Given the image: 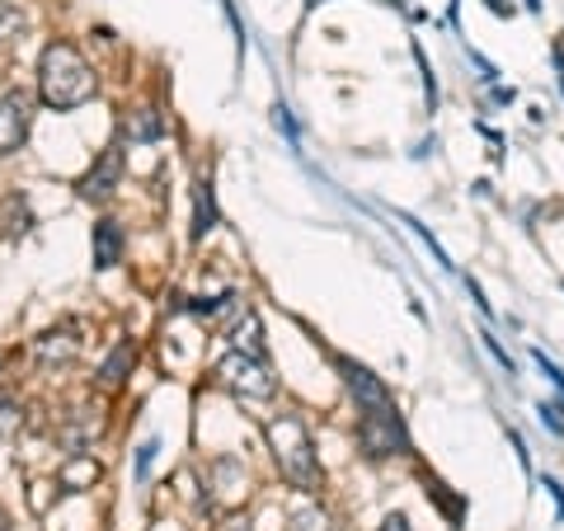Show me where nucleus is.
I'll return each instance as SVG.
<instances>
[{
	"mask_svg": "<svg viewBox=\"0 0 564 531\" xmlns=\"http://www.w3.org/2000/svg\"><path fill=\"white\" fill-rule=\"evenodd\" d=\"M155 451H161V442H155V437H151V442H141V447H137V480H146V475H151Z\"/></svg>",
	"mask_w": 564,
	"mask_h": 531,
	"instance_id": "obj_22",
	"label": "nucleus"
},
{
	"mask_svg": "<svg viewBox=\"0 0 564 531\" xmlns=\"http://www.w3.org/2000/svg\"><path fill=\"white\" fill-rule=\"evenodd\" d=\"M357 447H363L367 461L410 457V451H414V437H410V428H404V414H400L396 400L357 410Z\"/></svg>",
	"mask_w": 564,
	"mask_h": 531,
	"instance_id": "obj_3",
	"label": "nucleus"
},
{
	"mask_svg": "<svg viewBox=\"0 0 564 531\" xmlns=\"http://www.w3.org/2000/svg\"><path fill=\"white\" fill-rule=\"evenodd\" d=\"M531 363H537V367H541V377H545V381H551V386L560 390V400H564V371H560V367H555V363H551V357H545L541 349H537V353H531Z\"/></svg>",
	"mask_w": 564,
	"mask_h": 531,
	"instance_id": "obj_21",
	"label": "nucleus"
},
{
	"mask_svg": "<svg viewBox=\"0 0 564 531\" xmlns=\"http://www.w3.org/2000/svg\"><path fill=\"white\" fill-rule=\"evenodd\" d=\"M226 5V20H231V28H235V48L245 52V24H240V14H235V0H222Z\"/></svg>",
	"mask_w": 564,
	"mask_h": 531,
	"instance_id": "obj_26",
	"label": "nucleus"
},
{
	"mask_svg": "<svg viewBox=\"0 0 564 531\" xmlns=\"http://www.w3.org/2000/svg\"><path fill=\"white\" fill-rule=\"evenodd\" d=\"M0 531H10V522H5V512H0Z\"/></svg>",
	"mask_w": 564,
	"mask_h": 531,
	"instance_id": "obj_36",
	"label": "nucleus"
},
{
	"mask_svg": "<svg viewBox=\"0 0 564 531\" xmlns=\"http://www.w3.org/2000/svg\"><path fill=\"white\" fill-rule=\"evenodd\" d=\"M537 414H541V424L551 433H564V400H541Z\"/></svg>",
	"mask_w": 564,
	"mask_h": 531,
	"instance_id": "obj_19",
	"label": "nucleus"
},
{
	"mask_svg": "<svg viewBox=\"0 0 564 531\" xmlns=\"http://www.w3.org/2000/svg\"><path fill=\"white\" fill-rule=\"evenodd\" d=\"M263 437H269V451H273L282 480H287L292 489H302V494H316L325 484V471H320L316 442H310V428L302 424V418H296V414H278V418H269Z\"/></svg>",
	"mask_w": 564,
	"mask_h": 531,
	"instance_id": "obj_2",
	"label": "nucleus"
},
{
	"mask_svg": "<svg viewBox=\"0 0 564 531\" xmlns=\"http://www.w3.org/2000/svg\"><path fill=\"white\" fill-rule=\"evenodd\" d=\"M273 122H278V132H287V142L296 146V122H292V108L287 104H273Z\"/></svg>",
	"mask_w": 564,
	"mask_h": 531,
	"instance_id": "obj_25",
	"label": "nucleus"
},
{
	"mask_svg": "<svg viewBox=\"0 0 564 531\" xmlns=\"http://www.w3.org/2000/svg\"><path fill=\"white\" fill-rule=\"evenodd\" d=\"M466 292H470V302H475V306L484 310V316H490V302H484V292H480V283H475V278H466Z\"/></svg>",
	"mask_w": 564,
	"mask_h": 531,
	"instance_id": "obj_28",
	"label": "nucleus"
},
{
	"mask_svg": "<svg viewBox=\"0 0 564 531\" xmlns=\"http://www.w3.org/2000/svg\"><path fill=\"white\" fill-rule=\"evenodd\" d=\"M423 494H428V504H437V508L447 512V522H451V527H461V522H466V498H461V494H451L437 475H423Z\"/></svg>",
	"mask_w": 564,
	"mask_h": 531,
	"instance_id": "obj_14",
	"label": "nucleus"
},
{
	"mask_svg": "<svg viewBox=\"0 0 564 531\" xmlns=\"http://www.w3.org/2000/svg\"><path fill=\"white\" fill-rule=\"evenodd\" d=\"M490 99H494V104H513L517 95H513V90H504V85H494V90H490Z\"/></svg>",
	"mask_w": 564,
	"mask_h": 531,
	"instance_id": "obj_31",
	"label": "nucleus"
},
{
	"mask_svg": "<svg viewBox=\"0 0 564 531\" xmlns=\"http://www.w3.org/2000/svg\"><path fill=\"white\" fill-rule=\"evenodd\" d=\"M231 343H235V349H240V353H255V357H263V324H259L255 310H245V316L235 320Z\"/></svg>",
	"mask_w": 564,
	"mask_h": 531,
	"instance_id": "obj_15",
	"label": "nucleus"
},
{
	"mask_svg": "<svg viewBox=\"0 0 564 531\" xmlns=\"http://www.w3.org/2000/svg\"><path fill=\"white\" fill-rule=\"evenodd\" d=\"M20 428H24V404L10 390H0V437H14Z\"/></svg>",
	"mask_w": 564,
	"mask_h": 531,
	"instance_id": "obj_17",
	"label": "nucleus"
},
{
	"mask_svg": "<svg viewBox=\"0 0 564 531\" xmlns=\"http://www.w3.org/2000/svg\"><path fill=\"white\" fill-rule=\"evenodd\" d=\"M99 461L90 457V451H71L67 461H61V471H57V484L67 494H81V489H94V484H99Z\"/></svg>",
	"mask_w": 564,
	"mask_h": 531,
	"instance_id": "obj_12",
	"label": "nucleus"
},
{
	"mask_svg": "<svg viewBox=\"0 0 564 531\" xmlns=\"http://www.w3.org/2000/svg\"><path fill=\"white\" fill-rule=\"evenodd\" d=\"M320 5H329V0H306V10H320Z\"/></svg>",
	"mask_w": 564,
	"mask_h": 531,
	"instance_id": "obj_34",
	"label": "nucleus"
},
{
	"mask_svg": "<svg viewBox=\"0 0 564 531\" xmlns=\"http://www.w3.org/2000/svg\"><path fill=\"white\" fill-rule=\"evenodd\" d=\"M34 357L43 367H71L75 357H81V339H75L71 324H57V330L34 339Z\"/></svg>",
	"mask_w": 564,
	"mask_h": 531,
	"instance_id": "obj_9",
	"label": "nucleus"
},
{
	"mask_svg": "<svg viewBox=\"0 0 564 531\" xmlns=\"http://www.w3.org/2000/svg\"><path fill=\"white\" fill-rule=\"evenodd\" d=\"M28 226H34V216H28V198L14 193V198H10V226H5V231H10V236H24Z\"/></svg>",
	"mask_w": 564,
	"mask_h": 531,
	"instance_id": "obj_18",
	"label": "nucleus"
},
{
	"mask_svg": "<svg viewBox=\"0 0 564 531\" xmlns=\"http://www.w3.org/2000/svg\"><path fill=\"white\" fill-rule=\"evenodd\" d=\"M334 367H339V377H343V386H349V396L357 400V410H367V404H390L396 396H390V386L376 377L372 367H363V363H353V357H343V353H334Z\"/></svg>",
	"mask_w": 564,
	"mask_h": 531,
	"instance_id": "obj_7",
	"label": "nucleus"
},
{
	"mask_svg": "<svg viewBox=\"0 0 564 531\" xmlns=\"http://www.w3.org/2000/svg\"><path fill=\"white\" fill-rule=\"evenodd\" d=\"M414 61H419V71H423V90H428V108H437V81H433V67H428V57H423V48H414Z\"/></svg>",
	"mask_w": 564,
	"mask_h": 531,
	"instance_id": "obj_24",
	"label": "nucleus"
},
{
	"mask_svg": "<svg viewBox=\"0 0 564 531\" xmlns=\"http://www.w3.org/2000/svg\"><path fill=\"white\" fill-rule=\"evenodd\" d=\"M545 489L555 494V512H560V522H564V489H560V480H551V475H545Z\"/></svg>",
	"mask_w": 564,
	"mask_h": 531,
	"instance_id": "obj_30",
	"label": "nucleus"
},
{
	"mask_svg": "<svg viewBox=\"0 0 564 531\" xmlns=\"http://www.w3.org/2000/svg\"><path fill=\"white\" fill-rule=\"evenodd\" d=\"M484 5H490V14H498V20H513V0H484Z\"/></svg>",
	"mask_w": 564,
	"mask_h": 531,
	"instance_id": "obj_29",
	"label": "nucleus"
},
{
	"mask_svg": "<svg viewBox=\"0 0 564 531\" xmlns=\"http://www.w3.org/2000/svg\"><path fill=\"white\" fill-rule=\"evenodd\" d=\"M212 377H216V386H226L231 396H240V400H273L278 396V377L269 371V363L255 353H240V349H231L222 363L212 367Z\"/></svg>",
	"mask_w": 564,
	"mask_h": 531,
	"instance_id": "obj_4",
	"label": "nucleus"
},
{
	"mask_svg": "<svg viewBox=\"0 0 564 531\" xmlns=\"http://www.w3.org/2000/svg\"><path fill=\"white\" fill-rule=\"evenodd\" d=\"M216 189H212V175H198L193 179V226H188V236L193 240H208L216 231Z\"/></svg>",
	"mask_w": 564,
	"mask_h": 531,
	"instance_id": "obj_11",
	"label": "nucleus"
},
{
	"mask_svg": "<svg viewBox=\"0 0 564 531\" xmlns=\"http://www.w3.org/2000/svg\"><path fill=\"white\" fill-rule=\"evenodd\" d=\"M222 531H249V518H231Z\"/></svg>",
	"mask_w": 564,
	"mask_h": 531,
	"instance_id": "obj_32",
	"label": "nucleus"
},
{
	"mask_svg": "<svg viewBox=\"0 0 564 531\" xmlns=\"http://www.w3.org/2000/svg\"><path fill=\"white\" fill-rule=\"evenodd\" d=\"M555 67H560V90H564V52L555 48Z\"/></svg>",
	"mask_w": 564,
	"mask_h": 531,
	"instance_id": "obj_33",
	"label": "nucleus"
},
{
	"mask_svg": "<svg viewBox=\"0 0 564 531\" xmlns=\"http://www.w3.org/2000/svg\"><path fill=\"white\" fill-rule=\"evenodd\" d=\"M404 226H414V236H419L423 245H428V249H433V259H437V269H451V259L443 255V245H437V240L428 236V226H419V222H414V216H404Z\"/></svg>",
	"mask_w": 564,
	"mask_h": 531,
	"instance_id": "obj_20",
	"label": "nucleus"
},
{
	"mask_svg": "<svg viewBox=\"0 0 564 531\" xmlns=\"http://www.w3.org/2000/svg\"><path fill=\"white\" fill-rule=\"evenodd\" d=\"M99 95V75L94 67L71 48V43L52 38L38 57V99L47 108H57V114H67V108H81Z\"/></svg>",
	"mask_w": 564,
	"mask_h": 531,
	"instance_id": "obj_1",
	"label": "nucleus"
},
{
	"mask_svg": "<svg viewBox=\"0 0 564 531\" xmlns=\"http://www.w3.org/2000/svg\"><path fill=\"white\" fill-rule=\"evenodd\" d=\"M28 132H34V95L28 90H5L0 95V155L24 151Z\"/></svg>",
	"mask_w": 564,
	"mask_h": 531,
	"instance_id": "obj_5",
	"label": "nucleus"
},
{
	"mask_svg": "<svg viewBox=\"0 0 564 531\" xmlns=\"http://www.w3.org/2000/svg\"><path fill=\"white\" fill-rule=\"evenodd\" d=\"M165 132H169V122H165L161 108H151V104L128 108V114H122V137H128L132 146H151V142H161Z\"/></svg>",
	"mask_w": 564,
	"mask_h": 531,
	"instance_id": "obj_10",
	"label": "nucleus"
},
{
	"mask_svg": "<svg viewBox=\"0 0 564 531\" xmlns=\"http://www.w3.org/2000/svg\"><path fill=\"white\" fill-rule=\"evenodd\" d=\"M122 175H128V161H122V146H104L99 161H94L81 179H75V193H81L85 202H108L118 193Z\"/></svg>",
	"mask_w": 564,
	"mask_h": 531,
	"instance_id": "obj_6",
	"label": "nucleus"
},
{
	"mask_svg": "<svg viewBox=\"0 0 564 531\" xmlns=\"http://www.w3.org/2000/svg\"><path fill=\"white\" fill-rule=\"evenodd\" d=\"M122 249H128V236H122V226L114 216H99L90 231V259H94V273H108L122 263Z\"/></svg>",
	"mask_w": 564,
	"mask_h": 531,
	"instance_id": "obj_8",
	"label": "nucleus"
},
{
	"mask_svg": "<svg viewBox=\"0 0 564 531\" xmlns=\"http://www.w3.org/2000/svg\"><path fill=\"white\" fill-rule=\"evenodd\" d=\"M132 367H137V343H132V339H122V343H118V349H114V353H108V357H104V363H99V381L118 390L122 381H128V377H132Z\"/></svg>",
	"mask_w": 564,
	"mask_h": 531,
	"instance_id": "obj_13",
	"label": "nucleus"
},
{
	"mask_svg": "<svg viewBox=\"0 0 564 531\" xmlns=\"http://www.w3.org/2000/svg\"><path fill=\"white\" fill-rule=\"evenodd\" d=\"M287 531H339V527L325 508H296L287 518Z\"/></svg>",
	"mask_w": 564,
	"mask_h": 531,
	"instance_id": "obj_16",
	"label": "nucleus"
},
{
	"mask_svg": "<svg viewBox=\"0 0 564 531\" xmlns=\"http://www.w3.org/2000/svg\"><path fill=\"white\" fill-rule=\"evenodd\" d=\"M527 10H541V0H527Z\"/></svg>",
	"mask_w": 564,
	"mask_h": 531,
	"instance_id": "obj_35",
	"label": "nucleus"
},
{
	"mask_svg": "<svg viewBox=\"0 0 564 531\" xmlns=\"http://www.w3.org/2000/svg\"><path fill=\"white\" fill-rule=\"evenodd\" d=\"M480 339H484V349H490V353H494V363H498V367H504V371H508V377H513V371H517V363H513V357H508V349H504V343H498L494 334H480Z\"/></svg>",
	"mask_w": 564,
	"mask_h": 531,
	"instance_id": "obj_23",
	"label": "nucleus"
},
{
	"mask_svg": "<svg viewBox=\"0 0 564 531\" xmlns=\"http://www.w3.org/2000/svg\"><path fill=\"white\" fill-rule=\"evenodd\" d=\"M376 531H414V527H410V512H390V518L376 527Z\"/></svg>",
	"mask_w": 564,
	"mask_h": 531,
	"instance_id": "obj_27",
	"label": "nucleus"
}]
</instances>
